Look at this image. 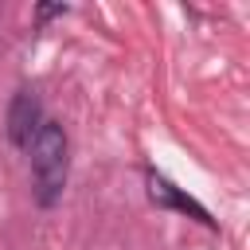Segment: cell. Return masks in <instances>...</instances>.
Instances as JSON below:
<instances>
[{"label": "cell", "mask_w": 250, "mask_h": 250, "mask_svg": "<svg viewBox=\"0 0 250 250\" xmlns=\"http://www.w3.org/2000/svg\"><path fill=\"white\" fill-rule=\"evenodd\" d=\"M55 16H66V4H39L35 8V23H47Z\"/></svg>", "instance_id": "obj_4"}, {"label": "cell", "mask_w": 250, "mask_h": 250, "mask_svg": "<svg viewBox=\"0 0 250 250\" xmlns=\"http://www.w3.org/2000/svg\"><path fill=\"white\" fill-rule=\"evenodd\" d=\"M148 199L152 203H160V207H172V211H184V215H191V219H199L203 227H215V219L207 215V207L203 203H195L188 191H180L168 176H156V172H148Z\"/></svg>", "instance_id": "obj_3"}, {"label": "cell", "mask_w": 250, "mask_h": 250, "mask_svg": "<svg viewBox=\"0 0 250 250\" xmlns=\"http://www.w3.org/2000/svg\"><path fill=\"white\" fill-rule=\"evenodd\" d=\"M27 160H31V195L47 211V207H55L62 199L66 176H70V141H66V129L59 121L43 117L39 133L27 145Z\"/></svg>", "instance_id": "obj_1"}, {"label": "cell", "mask_w": 250, "mask_h": 250, "mask_svg": "<svg viewBox=\"0 0 250 250\" xmlns=\"http://www.w3.org/2000/svg\"><path fill=\"white\" fill-rule=\"evenodd\" d=\"M4 125H8V141H12V148H23L27 152V145H31V137L39 133V125H43V105H39V94L35 90H16L12 94V102H8V117H4Z\"/></svg>", "instance_id": "obj_2"}]
</instances>
